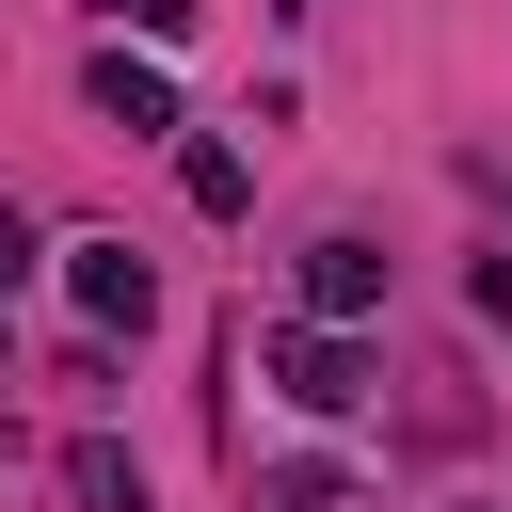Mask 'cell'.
I'll list each match as a JSON object with an SVG mask.
<instances>
[{
  "label": "cell",
  "instance_id": "3957f363",
  "mask_svg": "<svg viewBox=\"0 0 512 512\" xmlns=\"http://www.w3.org/2000/svg\"><path fill=\"white\" fill-rule=\"evenodd\" d=\"M80 80H96V112H112V128H128V144H160V128H192V112H176V80H160V64H144V48H96V64H80Z\"/></svg>",
  "mask_w": 512,
  "mask_h": 512
},
{
  "label": "cell",
  "instance_id": "8992f818",
  "mask_svg": "<svg viewBox=\"0 0 512 512\" xmlns=\"http://www.w3.org/2000/svg\"><path fill=\"white\" fill-rule=\"evenodd\" d=\"M176 192H192L208 224H240V208H256V160H240V144H176Z\"/></svg>",
  "mask_w": 512,
  "mask_h": 512
},
{
  "label": "cell",
  "instance_id": "30bf717a",
  "mask_svg": "<svg viewBox=\"0 0 512 512\" xmlns=\"http://www.w3.org/2000/svg\"><path fill=\"white\" fill-rule=\"evenodd\" d=\"M112 16H128V32H192V0H112Z\"/></svg>",
  "mask_w": 512,
  "mask_h": 512
},
{
  "label": "cell",
  "instance_id": "ba28073f",
  "mask_svg": "<svg viewBox=\"0 0 512 512\" xmlns=\"http://www.w3.org/2000/svg\"><path fill=\"white\" fill-rule=\"evenodd\" d=\"M16 272H48V240H32V208L0 192V288H16Z\"/></svg>",
  "mask_w": 512,
  "mask_h": 512
},
{
  "label": "cell",
  "instance_id": "9c48e42d",
  "mask_svg": "<svg viewBox=\"0 0 512 512\" xmlns=\"http://www.w3.org/2000/svg\"><path fill=\"white\" fill-rule=\"evenodd\" d=\"M480 320H496V336H512V256H480Z\"/></svg>",
  "mask_w": 512,
  "mask_h": 512
},
{
  "label": "cell",
  "instance_id": "5b68a950",
  "mask_svg": "<svg viewBox=\"0 0 512 512\" xmlns=\"http://www.w3.org/2000/svg\"><path fill=\"white\" fill-rule=\"evenodd\" d=\"M64 496H80V512H160V496H144V464H128L112 432H80V448H64Z\"/></svg>",
  "mask_w": 512,
  "mask_h": 512
},
{
  "label": "cell",
  "instance_id": "52a82bcc",
  "mask_svg": "<svg viewBox=\"0 0 512 512\" xmlns=\"http://www.w3.org/2000/svg\"><path fill=\"white\" fill-rule=\"evenodd\" d=\"M256 512H336V464H272V480H256Z\"/></svg>",
  "mask_w": 512,
  "mask_h": 512
},
{
  "label": "cell",
  "instance_id": "277c9868",
  "mask_svg": "<svg viewBox=\"0 0 512 512\" xmlns=\"http://www.w3.org/2000/svg\"><path fill=\"white\" fill-rule=\"evenodd\" d=\"M304 320H336V336L384 320V256L368 240H304Z\"/></svg>",
  "mask_w": 512,
  "mask_h": 512
},
{
  "label": "cell",
  "instance_id": "7a4b0ae2",
  "mask_svg": "<svg viewBox=\"0 0 512 512\" xmlns=\"http://www.w3.org/2000/svg\"><path fill=\"white\" fill-rule=\"evenodd\" d=\"M256 368H272V400H304V416H352V400H368V352H352L336 320H288Z\"/></svg>",
  "mask_w": 512,
  "mask_h": 512
},
{
  "label": "cell",
  "instance_id": "6da1fadb",
  "mask_svg": "<svg viewBox=\"0 0 512 512\" xmlns=\"http://www.w3.org/2000/svg\"><path fill=\"white\" fill-rule=\"evenodd\" d=\"M48 272H64V304H80L96 336H144V320H160V272H144L128 240H48Z\"/></svg>",
  "mask_w": 512,
  "mask_h": 512
}]
</instances>
